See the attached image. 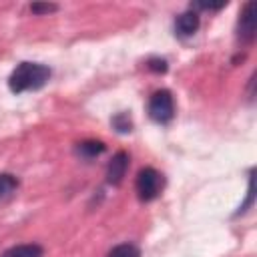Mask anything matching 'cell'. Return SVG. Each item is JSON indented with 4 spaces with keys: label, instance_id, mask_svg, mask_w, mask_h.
<instances>
[{
    "label": "cell",
    "instance_id": "6da1fadb",
    "mask_svg": "<svg viewBox=\"0 0 257 257\" xmlns=\"http://www.w3.org/2000/svg\"><path fill=\"white\" fill-rule=\"evenodd\" d=\"M50 78V68L40 64V62H20L10 78H8V86L12 92L20 94L26 90H36L42 88Z\"/></svg>",
    "mask_w": 257,
    "mask_h": 257
},
{
    "label": "cell",
    "instance_id": "7a4b0ae2",
    "mask_svg": "<svg viewBox=\"0 0 257 257\" xmlns=\"http://www.w3.org/2000/svg\"><path fill=\"white\" fill-rule=\"evenodd\" d=\"M163 175L153 169V167H145L139 171L137 175V181H135V189H137V195L141 201H153L161 195L163 191Z\"/></svg>",
    "mask_w": 257,
    "mask_h": 257
},
{
    "label": "cell",
    "instance_id": "3957f363",
    "mask_svg": "<svg viewBox=\"0 0 257 257\" xmlns=\"http://www.w3.org/2000/svg\"><path fill=\"white\" fill-rule=\"evenodd\" d=\"M149 116L159 122V124H169L175 116V100H173V94L165 88L157 90L151 94L149 98Z\"/></svg>",
    "mask_w": 257,
    "mask_h": 257
},
{
    "label": "cell",
    "instance_id": "277c9868",
    "mask_svg": "<svg viewBox=\"0 0 257 257\" xmlns=\"http://www.w3.org/2000/svg\"><path fill=\"white\" fill-rule=\"evenodd\" d=\"M237 36L241 42L249 44L255 38V2H247L239 14V24H237Z\"/></svg>",
    "mask_w": 257,
    "mask_h": 257
},
{
    "label": "cell",
    "instance_id": "5b68a950",
    "mask_svg": "<svg viewBox=\"0 0 257 257\" xmlns=\"http://www.w3.org/2000/svg\"><path fill=\"white\" fill-rule=\"evenodd\" d=\"M126 169H128V153L118 151V153L110 159V163H108V167H106V181H108L110 185H118V183L124 179Z\"/></svg>",
    "mask_w": 257,
    "mask_h": 257
},
{
    "label": "cell",
    "instance_id": "8992f818",
    "mask_svg": "<svg viewBox=\"0 0 257 257\" xmlns=\"http://www.w3.org/2000/svg\"><path fill=\"white\" fill-rule=\"evenodd\" d=\"M199 24H201L199 14L195 10H187V12L179 14L177 20H175V34L177 36H183V38L193 36L199 30Z\"/></svg>",
    "mask_w": 257,
    "mask_h": 257
},
{
    "label": "cell",
    "instance_id": "52a82bcc",
    "mask_svg": "<svg viewBox=\"0 0 257 257\" xmlns=\"http://www.w3.org/2000/svg\"><path fill=\"white\" fill-rule=\"evenodd\" d=\"M42 247L36 243H26V245H14L8 251L2 253V257H42Z\"/></svg>",
    "mask_w": 257,
    "mask_h": 257
},
{
    "label": "cell",
    "instance_id": "ba28073f",
    "mask_svg": "<svg viewBox=\"0 0 257 257\" xmlns=\"http://www.w3.org/2000/svg\"><path fill=\"white\" fill-rule=\"evenodd\" d=\"M104 143L100 141H82L76 145V155H80L82 159H94L100 153H104Z\"/></svg>",
    "mask_w": 257,
    "mask_h": 257
},
{
    "label": "cell",
    "instance_id": "9c48e42d",
    "mask_svg": "<svg viewBox=\"0 0 257 257\" xmlns=\"http://www.w3.org/2000/svg\"><path fill=\"white\" fill-rule=\"evenodd\" d=\"M18 189V179L10 173H0V201H6L12 197V193Z\"/></svg>",
    "mask_w": 257,
    "mask_h": 257
},
{
    "label": "cell",
    "instance_id": "30bf717a",
    "mask_svg": "<svg viewBox=\"0 0 257 257\" xmlns=\"http://www.w3.org/2000/svg\"><path fill=\"white\" fill-rule=\"evenodd\" d=\"M106 257H141V251L133 243H120V245L112 247Z\"/></svg>",
    "mask_w": 257,
    "mask_h": 257
},
{
    "label": "cell",
    "instance_id": "8fae6325",
    "mask_svg": "<svg viewBox=\"0 0 257 257\" xmlns=\"http://www.w3.org/2000/svg\"><path fill=\"white\" fill-rule=\"evenodd\" d=\"M112 124L118 133H128L131 131V118L126 112H118L114 118H112Z\"/></svg>",
    "mask_w": 257,
    "mask_h": 257
},
{
    "label": "cell",
    "instance_id": "7c38bea8",
    "mask_svg": "<svg viewBox=\"0 0 257 257\" xmlns=\"http://www.w3.org/2000/svg\"><path fill=\"white\" fill-rule=\"evenodd\" d=\"M147 68L153 72H167V60L163 58H149L147 60Z\"/></svg>",
    "mask_w": 257,
    "mask_h": 257
},
{
    "label": "cell",
    "instance_id": "4fadbf2b",
    "mask_svg": "<svg viewBox=\"0 0 257 257\" xmlns=\"http://www.w3.org/2000/svg\"><path fill=\"white\" fill-rule=\"evenodd\" d=\"M30 10L34 12V14H48V12H56L58 10V6L56 4H30Z\"/></svg>",
    "mask_w": 257,
    "mask_h": 257
}]
</instances>
